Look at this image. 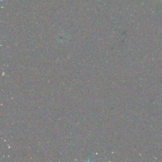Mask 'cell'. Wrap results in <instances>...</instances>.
I'll use <instances>...</instances> for the list:
<instances>
[{
    "instance_id": "cell-1",
    "label": "cell",
    "mask_w": 162,
    "mask_h": 162,
    "mask_svg": "<svg viewBox=\"0 0 162 162\" xmlns=\"http://www.w3.org/2000/svg\"><path fill=\"white\" fill-rule=\"evenodd\" d=\"M1 1H3V0H1Z\"/></svg>"
}]
</instances>
